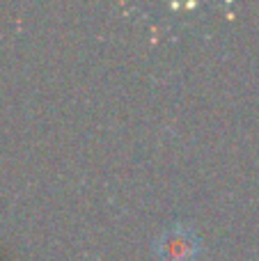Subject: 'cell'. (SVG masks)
<instances>
[{"instance_id":"obj_1","label":"cell","mask_w":259,"mask_h":261,"mask_svg":"<svg viewBox=\"0 0 259 261\" xmlns=\"http://www.w3.org/2000/svg\"><path fill=\"white\" fill-rule=\"evenodd\" d=\"M159 250L165 261H188L195 252V236L188 234L186 227L177 225L159 241Z\"/></svg>"}]
</instances>
